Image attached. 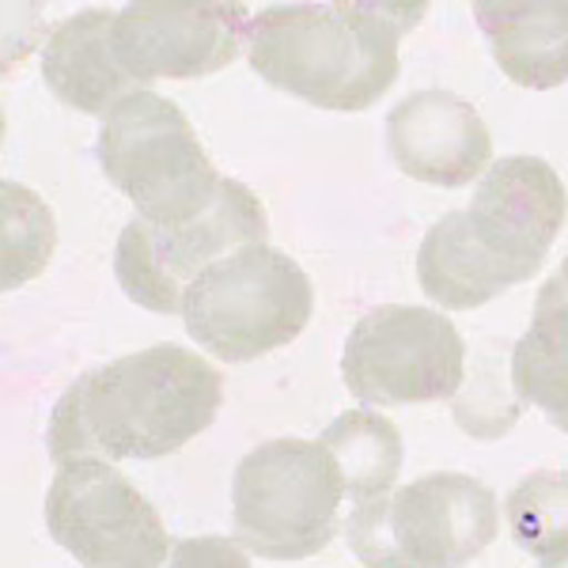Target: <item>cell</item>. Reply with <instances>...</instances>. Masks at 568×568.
I'll use <instances>...</instances> for the list:
<instances>
[{
    "mask_svg": "<svg viewBox=\"0 0 568 568\" xmlns=\"http://www.w3.org/2000/svg\"><path fill=\"white\" fill-rule=\"evenodd\" d=\"M511 387L568 433V300L538 288L527 334L511 349Z\"/></svg>",
    "mask_w": 568,
    "mask_h": 568,
    "instance_id": "cell-15",
    "label": "cell"
},
{
    "mask_svg": "<svg viewBox=\"0 0 568 568\" xmlns=\"http://www.w3.org/2000/svg\"><path fill=\"white\" fill-rule=\"evenodd\" d=\"M425 12L394 0L270 4L251 16L243 50L265 84L318 110L356 114L398 80V42Z\"/></svg>",
    "mask_w": 568,
    "mask_h": 568,
    "instance_id": "cell-3",
    "label": "cell"
},
{
    "mask_svg": "<svg viewBox=\"0 0 568 568\" xmlns=\"http://www.w3.org/2000/svg\"><path fill=\"white\" fill-rule=\"evenodd\" d=\"M542 568H568V557H557V561H546Z\"/></svg>",
    "mask_w": 568,
    "mask_h": 568,
    "instance_id": "cell-21",
    "label": "cell"
},
{
    "mask_svg": "<svg viewBox=\"0 0 568 568\" xmlns=\"http://www.w3.org/2000/svg\"><path fill=\"white\" fill-rule=\"evenodd\" d=\"M114 12L84 8L50 34L42 50V80L80 114H110L122 99L144 91L114 53Z\"/></svg>",
    "mask_w": 568,
    "mask_h": 568,
    "instance_id": "cell-13",
    "label": "cell"
},
{
    "mask_svg": "<svg viewBox=\"0 0 568 568\" xmlns=\"http://www.w3.org/2000/svg\"><path fill=\"white\" fill-rule=\"evenodd\" d=\"M493 61L511 84L549 91L568 84V0H508V4H474Z\"/></svg>",
    "mask_w": 568,
    "mask_h": 568,
    "instance_id": "cell-14",
    "label": "cell"
},
{
    "mask_svg": "<svg viewBox=\"0 0 568 568\" xmlns=\"http://www.w3.org/2000/svg\"><path fill=\"white\" fill-rule=\"evenodd\" d=\"M387 152L406 179L455 190L489 171L493 136L478 106L455 91L425 88L387 114Z\"/></svg>",
    "mask_w": 568,
    "mask_h": 568,
    "instance_id": "cell-12",
    "label": "cell"
},
{
    "mask_svg": "<svg viewBox=\"0 0 568 568\" xmlns=\"http://www.w3.org/2000/svg\"><path fill=\"white\" fill-rule=\"evenodd\" d=\"M345 481L318 439H270L246 452L232 478L235 542L265 561L323 554L337 530Z\"/></svg>",
    "mask_w": 568,
    "mask_h": 568,
    "instance_id": "cell-7",
    "label": "cell"
},
{
    "mask_svg": "<svg viewBox=\"0 0 568 568\" xmlns=\"http://www.w3.org/2000/svg\"><path fill=\"white\" fill-rule=\"evenodd\" d=\"M270 216L262 201L235 179L220 182V194L205 216L190 224L160 227L133 216L114 246V277L136 307L155 315H182L186 288L213 262L240 246L265 243Z\"/></svg>",
    "mask_w": 568,
    "mask_h": 568,
    "instance_id": "cell-8",
    "label": "cell"
},
{
    "mask_svg": "<svg viewBox=\"0 0 568 568\" xmlns=\"http://www.w3.org/2000/svg\"><path fill=\"white\" fill-rule=\"evenodd\" d=\"M318 444L334 455L337 470L345 481V497L353 504H368L387 497L390 485L402 474V433L398 425L372 409H349L334 417Z\"/></svg>",
    "mask_w": 568,
    "mask_h": 568,
    "instance_id": "cell-16",
    "label": "cell"
},
{
    "mask_svg": "<svg viewBox=\"0 0 568 568\" xmlns=\"http://www.w3.org/2000/svg\"><path fill=\"white\" fill-rule=\"evenodd\" d=\"M307 273L270 243L240 246L186 288L182 323L205 353L246 364L296 342L311 323Z\"/></svg>",
    "mask_w": 568,
    "mask_h": 568,
    "instance_id": "cell-6",
    "label": "cell"
},
{
    "mask_svg": "<svg viewBox=\"0 0 568 568\" xmlns=\"http://www.w3.org/2000/svg\"><path fill=\"white\" fill-rule=\"evenodd\" d=\"M224 402V375L182 345L118 356L61 394L45 428L50 459H163L205 433Z\"/></svg>",
    "mask_w": 568,
    "mask_h": 568,
    "instance_id": "cell-1",
    "label": "cell"
},
{
    "mask_svg": "<svg viewBox=\"0 0 568 568\" xmlns=\"http://www.w3.org/2000/svg\"><path fill=\"white\" fill-rule=\"evenodd\" d=\"M508 530L538 565L568 557V470H535L508 493Z\"/></svg>",
    "mask_w": 568,
    "mask_h": 568,
    "instance_id": "cell-17",
    "label": "cell"
},
{
    "mask_svg": "<svg viewBox=\"0 0 568 568\" xmlns=\"http://www.w3.org/2000/svg\"><path fill=\"white\" fill-rule=\"evenodd\" d=\"M463 334L433 307L387 304L349 329L342 379L356 402L414 406L463 390Z\"/></svg>",
    "mask_w": 568,
    "mask_h": 568,
    "instance_id": "cell-9",
    "label": "cell"
},
{
    "mask_svg": "<svg viewBox=\"0 0 568 568\" xmlns=\"http://www.w3.org/2000/svg\"><path fill=\"white\" fill-rule=\"evenodd\" d=\"M0 216H4V288H20L45 270L58 246V224L34 190L8 179L0 182Z\"/></svg>",
    "mask_w": 568,
    "mask_h": 568,
    "instance_id": "cell-18",
    "label": "cell"
},
{
    "mask_svg": "<svg viewBox=\"0 0 568 568\" xmlns=\"http://www.w3.org/2000/svg\"><path fill=\"white\" fill-rule=\"evenodd\" d=\"M568 216L561 175L538 155H504L478 179L474 201L439 216L417 251V281L447 311H474L546 262Z\"/></svg>",
    "mask_w": 568,
    "mask_h": 568,
    "instance_id": "cell-2",
    "label": "cell"
},
{
    "mask_svg": "<svg viewBox=\"0 0 568 568\" xmlns=\"http://www.w3.org/2000/svg\"><path fill=\"white\" fill-rule=\"evenodd\" d=\"M45 527L84 568H163L171 554L160 511L103 459L61 463L45 493Z\"/></svg>",
    "mask_w": 568,
    "mask_h": 568,
    "instance_id": "cell-10",
    "label": "cell"
},
{
    "mask_svg": "<svg viewBox=\"0 0 568 568\" xmlns=\"http://www.w3.org/2000/svg\"><path fill=\"white\" fill-rule=\"evenodd\" d=\"M542 288H549V292H557V296H565L568 300V254H565V262L557 265V273L549 277Z\"/></svg>",
    "mask_w": 568,
    "mask_h": 568,
    "instance_id": "cell-20",
    "label": "cell"
},
{
    "mask_svg": "<svg viewBox=\"0 0 568 568\" xmlns=\"http://www.w3.org/2000/svg\"><path fill=\"white\" fill-rule=\"evenodd\" d=\"M95 155L110 186L136 205V216L160 227L205 216L224 182L190 118L155 91H136L110 110Z\"/></svg>",
    "mask_w": 568,
    "mask_h": 568,
    "instance_id": "cell-5",
    "label": "cell"
},
{
    "mask_svg": "<svg viewBox=\"0 0 568 568\" xmlns=\"http://www.w3.org/2000/svg\"><path fill=\"white\" fill-rule=\"evenodd\" d=\"M246 23L243 4L136 0L114 20V53L144 91L155 80H201L240 58Z\"/></svg>",
    "mask_w": 568,
    "mask_h": 568,
    "instance_id": "cell-11",
    "label": "cell"
},
{
    "mask_svg": "<svg viewBox=\"0 0 568 568\" xmlns=\"http://www.w3.org/2000/svg\"><path fill=\"white\" fill-rule=\"evenodd\" d=\"M163 568H251V554L224 535L179 538V542H171Z\"/></svg>",
    "mask_w": 568,
    "mask_h": 568,
    "instance_id": "cell-19",
    "label": "cell"
},
{
    "mask_svg": "<svg viewBox=\"0 0 568 568\" xmlns=\"http://www.w3.org/2000/svg\"><path fill=\"white\" fill-rule=\"evenodd\" d=\"M500 508L470 474H428L356 504L345 542L364 568H466L493 546Z\"/></svg>",
    "mask_w": 568,
    "mask_h": 568,
    "instance_id": "cell-4",
    "label": "cell"
}]
</instances>
